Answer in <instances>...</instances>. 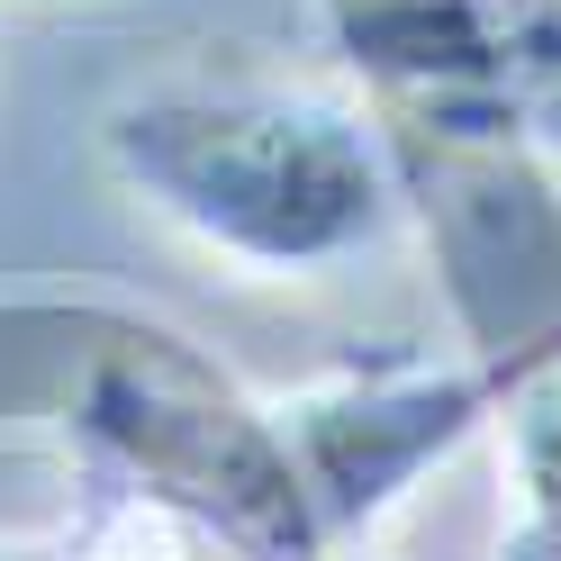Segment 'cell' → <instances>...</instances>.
<instances>
[{"label":"cell","mask_w":561,"mask_h":561,"mask_svg":"<svg viewBox=\"0 0 561 561\" xmlns=\"http://www.w3.org/2000/svg\"><path fill=\"white\" fill-rule=\"evenodd\" d=\"M480 399L489 380L453 363H399L371 380H327L308 399H280L272 426H280V453H290L308 507H318V535L371 525L416 471L444 462L480 426Z\"/></svg>","instance_id":"cell-2"},{"label":"cell","mask_w":561,"mask_h":561,"mask_svg":"<svg viewBox=\"0 0 561 561\" xmlns=\"http://www.w3.org/2000/svg\"><path fill=\"white\" fill-rule=\"evenodd\" d=\"M82 561H263V552H244L227 525H208V516L172 507V499H136V507L110 516V535Z\"/></svg>","instance_id":"cell-4"},{"label":"cell","mask_w":561,"mask_h":561,"mask_svg":"<svg viewBox=\"0 0 561 561\" xmlns=\"http://www.w3.org/2000/svg\"><path fill=\"white\" fill-rule=\"evenodd\" d=\"M110 163L199 254L263 280L335 272L399 227L380 127L335 91L218 82L127 100L110 118Z\"/></svg>","instance_id":"cell-1"},{"label":"cell","mask_w":561,"mask_h":561,"mask_svg":"<svg viewBox=\"0 0 561 561\" xmlns=\"http://www.w3.org/2000/svg\"><path fill=\"white\" fill-rule=\"evenodd\" d=\"M516 489L525 525L499 561H561V363H543L516 390Z\"/></svg>","instance_id":"cell-3"}]
</instances>
